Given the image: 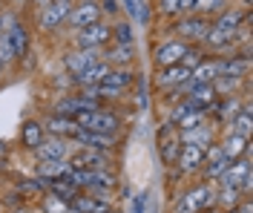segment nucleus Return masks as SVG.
<instances>
[{
  "mask_svg": "<svg viewBox=\"0 0 253 213\" xmlns=\"http://www.w3.org/2000/svg\"><path fill=\"white\" fill-rule=\"evenodd\" d=\"M242 3H245V9H251V3H253V0H242Z\"/></svg>",
  "mask_w": 253,
  "mask_h": 213,
  "instance_id": "obj_40",
  "label": "nucleus"
},
{
  "mask_svg": "<svg viewBox=\"0 0 253 213\" xmlns=\"http://www.w3.org/2000/svg\"><path fill=\"white\" fill-rule=\"evenodd\" d=\"M207 113L202 107H196L190 98H178L175 104L167 107V124H173L175 130H184V127H193L199 121H205Z\"/></svg>",
  "mask_w": 253,
  "mask_h": 213,
  "instance_id": "obj_8",
  "label": "nucleus"
},
{
  "mask_svg": "<svg viewBox=\"0 0 253 213\" xmlns=\"http://www.w3.org/2000/svg\"><path fill=\"white\" fill-rule=\"evenodd\" d=\"M69 167H89V170H112V150H95V147H72Z\"/></svg>",
  "mask_w": 253,
  "mask_h": 213,
  "instance_id": "obj_9",
  "label": "nucleus"
},
{
  "mask_svg": "<svg viewBox=\"0 0 253 213\" xmlns=\"http://www.w3.org/2000/svg\"><path fill=\"white\" fill-rule=\"evenodd\" d=\"M95 61H101V49H78V46H72V49L63 55V72L72 78V75H81L84 69H89Z\"/></svg>",
  "mask_w": 253,
  "mask_h": 213,
  "instance_id": "obj_14",
  "label": "nucleus"
},
{
  "mask_svg": "<svg viewBox=\"0 0 253 213\" xmlns=\"http://www.w3.org/2000/svg\"><path fill=\"white\" fill-rule=\"evenodd\" d=\"M245 199V193L239 187H216V208H236L239 202Z\"/></svg>",
  "mask_w": 253,
  "mask_h": 213,
  "instance_id": "obj_24",
  "label": "nucleus"
},
{
  "mask_svg": "<svg viewBox=\"0 0 253 213\" xmlns=\"http://www.w3.org/2000/svg\"><path fill=\"white\" fill-rule=\"evenodd\" d=\"M32 3H35V9H43V6H49V3H52V0H32Z\"/></svg>",
  "mask_w": 253,
  "mask_h": 213,
  "instance_id": "obj_39",
  "label": "nucleus"
},
{
  "mask_svg": "<svg viewBox=\"0 0 253 213\" xmlns=\"http://www.w3.org/2000/svg\"><path fill=\"white\" fill-rule=\"evenodd\" d=\"M156 12L161 17H170L173 20V17L181 15V3L178 0H156Z\"/></svg>",
  "mask_w": 253,
  "mask_h": 213,
  "instance_id": "obj_33",
  "label": "nucleus"
},
{
  "mask_svg": "<svg viewBox=\"0 0 253 213\" xmlns=\"http://www.w3.org/2000/svg\"><path fill=\"white\" fill-rule=\"evenodd\" d=\"M3 72H6V66H3V61H0V78H3Z\"/></svg>",
  "mask_w": 253,
  "mask_h": 213,
  "instance_id": "obj_41",
  "label": "nucleus"
},
{
  "mask_svg": "<svg viewBox=\"0 0 253 213\" xmlns=\"http://www.w3.org/2000/svg\"><path fill=\"white\" fill-rule=\"evenodd\" d=\"M112 43H121V46H132L135 43V35H132V23L129 20L112 23Z\"/></svg>",
  "mask_w": 253,
  "mask_h": 213,
  "instance_id": "obj_27",
  "label": "nucleus"
},
{
  "mask_svg": "<svg viewBox=\"0 0 253 213\" xmlns=\"http://www.w3.org/2000/svg\"><path fill=\"white\" fill-rule=\"evenodd\" d=\"M101 61L110 66H132L135 61V46H121V43H110L101 49Z\"/></svg>",
  "mask_w": 253,
  "mask_h": 213,
  "instance_id": "obj_22",
  "label": "nucleus"
},
{
  "mask_svg": "<svg viewBox=\"0 0 253 213\" xmlns=\"http://www.w3.org/2000/svg\"><path fill=\"white\" fill-rule=\"evenodd\" d=\"M69 173V162H38V176H46L49 181L61 179Z\"/></svg>",
  "mask_w": 253,
  "mask_h": 213,
  "instance_id": "obj_28",
  "label": "nucleus"
},
{
  "mask_svg": "<svg viewBox=\"0 0 253 213\" xmlns=\"http://www.w3.org/2000/svg\"><path fill=\"white\" fill-rule=\"evenodd\" d=\"M230 162H233V159H230V156H227V153H224L219 144H213V147L205 150V164H202L199 176H202L205 181H216L221 173L230 167Z\"/></svg>",
  "mask_w": 253,
  "mask_h": 213,
  "instance_id": "obj_13",
  "label": "nucleus"
},
{
  "mask_svg": "<svg viewBox=\"0 0 253 213\" xmlns=\"http://www.w3.org/2000/svg\"><path fill=\"white\" fill-rule=\"evenodd\" d=\"M207 58V52L202 49V46H199V43H190V49L184 52V58H181V64L187 66V69H196V66L202 64V61H205Z\"/></svg>",
  "mask_w": 253,
  "mask_h": 213,
  "instance_id": "obj_31",
  "label": "nucleus"
},
{
  "mask_svg": "<svg viewBox=\"0 0 253 213\" xmlns=\"http://www.w3.org/2000/svg\"><path fill=\"white\" fill-rule=\"evenodd\" d=\"M3 3H6V0H0V6H3Z\"/></svg>",
  "mask_w": 253,
  "mask_h": 213,
  "instance_id": "obj_43",
  "label": "nucleus"
},
{
  "mask_svg": "<svg viewBox=\"0 0 253 213\" xmlns=\"http://www.w3.org/2000/svg\"><path fill=\"white\" fill-rule=\"evenodd\" d=\"M121 6H124V12L129 15V20L138 23V0H121Z\"/></svg>",
  "mask_w": 253,
  "mask_h": 213,
  "instance_id": "obj_37",
  "label": "nucleus"
},
{
  "mask_svg": "<svg viewBox=\"0 0 253 213\" xmlns=\"http://www.w3.org/2000/svg\"><path fill=\"white\" fill-rule=\"evenodd\" d=\"M72 153V141L69 138H58V135H46L38 147L32 150V156L38 162H66Z\"/></svg>",
  "mask_w": 253,
  "mask_h": 213,
  "instance_id": "obj_11",
  "label": "nucleus"
},
{
  "mask_svg": "<svg viewBox=\"0 0 253 213\" xmlns=\"http://www.w3.org/2000/svg\"><path fill=\"white\" fill-rule=\"evenodd\" d=\"M101 6H98V0H75V6H72V12L66 17V29H84V26H89L95 20H101Z\"/></svg>",
  "mask_w": 253,
  "mask_h": 213,
  "instance_id": "obj_12",
  "label": "nucleus"
},
{
  "mask_svg": "<svg viewBox=\"0 0 253 213\" xmlns=\"http://www.w3.org/2000/svg\"><path fill=\"white\" fill-rule=\"evenodd\" d=\"M135 78H138V75H135V72H132V69H129V66H110V72H107V75H104V86H110V89H115V92H129V89H132V84H135Z\"/></svg>",
  "mask_w": 253,
  "mask_h": 213,
  "instance_id": "obj_19",
  "label": "nucleus"
},
{
  "mask_svg": "<svg viewBox=\"0 0 253 213\" xmlns=\"http://www.w3.org/2000/svg\"><path fill=\"white\" fill-rule=\"evenodd\" d=\"M213 205H216V181L199 179L196 184H190V187L175 193L170 213H202L207 208H213Z\"/></svg>",
  "mask_w": 253,
  "mask_h": 213,
  "instance_id": "obj_1",
  "label": "nucleus"
},
{
  "mask_svg": "<svg viewBox=\"0 0 253 213\" xmlns=\"http://www.w3.org/2000/svg\"><path fill=\"white\" fill-rule=\"evenodd\" d=\"M110 43H112V23L107 17L72 32V46H78V49H104Z\"/></svg>",
  "mask_w": 253,
  "mask_h": 213,
  "instance_id": "obj_4",
  "label": "nucleus"
},
{
  "mask_svg": "<svg viewBox=\"0 0 253 213\" xmlns=\"http://www.w3.org/2000/svg\"><path fill=\"white\" fill-rule=\"evenodd\" d=\"M158 147H161V162H164V167H173L175 159H178V150H181L178 138H175V135H170V138L158 141Z\"/></svg>",
  "mask_w": 253,
  "mask_h": 213,
  "instance_id": "obj_29",
  "label": "nucleus"
},
{
  "mask_svg": "<svg viewBox=\"0 0 253 213\" xmlns=\"http://www.w3.org/2000/svg\"><path fill=\"white\" fill-rule=\"evenodd\" d=\"M9 213H32V208H29V202H23V205H15Z\"/></svg>",
  "mask_w": 253,
  "mask_h": 213,
  "instance_id": "obj_38",
  "label": "nucleus"
},
{
  "mask_svg": "<svg viewBox=\"0 0 253 213\" xmlns=\"http://www.w3.org/2000/svg\"><path fill=\"white\" fill-rule=\"evenodd\" d=\"M216 58V72L227 78H251V58L242 55H213Z\"/></svg>",
  "mask_w": 253,
  "mask_h": 213,
  "instance_id": "obj_17",
  "label": "nucleus"
},
{
  "mask_svg": "<svg viewBox=\"0 0 253 213\" xmlns=\"http://www.w3.org/2000/svg\"><path fill=\"white\" fill-rule=\"evenodd\" d=\"M233 0H196V12L205 17H216L219 12H224Z\"/></svg>",
  "mask_w": 253,
  "mask_h": 213,
  "instance_id": "obj_30",
  "label": "nucleus"
},
{
  "mask_svg": "<svg viewBox=\"0 0 253 213\" xmlns=\"http://www.w3.org/2000/svg\"><path fill=\"white\" fill-rule=\"evenodd\" d=\"M219 127L213 124V121H199V124H193V127H184V130H175V138H178V144H196V147H213L216 141H219Z\"/></svg>",
  "mask_w": 253,
  "mask_h": 213,
  "instance_id": "obj_7",
  "label": "nucleus"
},
{
  "mask_svg": "<svg viewBox=\"0 0 253 213\" xmlns=\"http://www.w3.org/2000/svg\"><path fill=\"white\" fill-rule=\"evenodd\" d=\"M98 6H101V15L118 17V0H98Z\"/></svg>",
  "mask_w": 253,
  "mask_h": 213,
  "instance_id": "obj_36",
  "label": "nucleus"
},
{
  "mask_svg": "<svg viewBox=\"0 0 253 213\" xmlns=\"http://www.w3.org/2000/svg\"><path fill=\"white\" fill-rule=\"evenodd\" d=\"M78 127L84 130H98V132H121L124 130V115L112 107H95V110H84L75 115Z\"/></svg>",
  "mask_w": 253,
  "mask_h": 213,
  "instance_id": "obj_2",
  "label": "nucleus"
},
{
  "mask_svg": "<svg viewBox=\"0 0 253 213\" xmlns=\"http://www.w3.org/2000/svg\"><path fill=\"white\" fill-rule=\"evenodd\" d=\"M43 138H46L43 121H41V118H26V121H23V127H20V138H17V141H20V147L32 153V150L38 147Z\"/></svg>",
  "mask_w": 253,
  "mask_h": 213,
  "instance_id": "obj_21",
  "label": "nucleus"
},
{
  "mask_svg": "<svg viewBox=\"0 0 253 213\" xmlns=\"http://www.w3.org/2000/svg\"><path fill=\"white\" fill-rule=\"evenodd\" d=\"M216 75H219V72H216V58H213V55H207L205 61L193 69V75H190V78H193V81H202V84H213Z\"/></svg>",
  "mask_w": 253,
  "mask_h": 213,
  "instance_id": "obj_25",
  "label": "nucleus"
},
{
  "mask_svg": "<svg viewBox=\"0 0 253 213\" xmlns=\"http://www.w3.org/2000/svg\"><path fill=\"white\" fill-rule=\"evenodd\" d=\"M0 32H3V26H0Z\"/></svg>",
  "mask_w": 253,
  "mask_h": 213,
  "instance_id": "obj_44",
  "label": "nucleus"
},
{
  "mask_svg": "<svg viewBox=\"0 0 253 213\" xmlns=\"http://www.w3.org/2000/svg\"><path fill=\"white\" fill-rule=\"evenodd\" d=\"M190 75H193V69H187L184 64L161 66V69H156V75H153V86H156V92H161V89H173V86L187 81Z\"/></svg>",
  "mask_w": 253,
  "mask_h": 213,
  "instance_id": "obj_16",
  "label": "nucleus"
},
{
  "mask_svg": "<svg viewBox=\"0 0 253 213\" xmlns=\"http://www.w3.org/2000/svg\"><path fill=\"white\" fill-rule=\"evenodd\" d=\"M49 193L61 196L63 202H72V199L81 193V187H75L69 179H52V181H49Z\"/></svg>",
  "mask_w": 253,
  "mask_h": 213,
  "instance_id": "obj_26",
  "label": "nucleus"
},
{
  "mask_svg": "<svg viewBox=\"0 0 253 213\" xmlns=\"http://www.w3.org/2000/svg\"><path fill=\"white\" fill-rule=\"evenodd\" d=\"M202 164H205V150L196 147V144H181L178 150V159H175V170L190 179V176H199V170H202Z\"/></svg>",
  "mask_w": 253,
  "mask_h": 213,
  "instance_id": "obj_15",
  "label": "nucleus"
},
{
  "mask_svg": "<svg viewBox=\"0 0 253 213\" xmlns=\"http://www.w3.org/2000/svg\"><path fill=\"white\" fill-rule=\"evenodd\" d=\"M69 211V202H63L61 196H55V193H43V213H66Z\"/></svg>",
  "mask_w": 253,
  "mask_h": 213,
  "instance_id": "obj_32",
  "label": "nucleus"
},
{
  "mask_svg": "<svg viewBox=\"0 0 253 213\" xmlns=\"http://www.w3.org/2000/svg\"><path fill=\"white\" fill-rule=\"evenodd\" d=\"M210 20H213V17H205V15H199V12H187V15L173 17L167 35H175V38H181V41H187V43H202V38H205L207 29H210Z\"/></svg>",
  "mask_w": 253,
  "mask_h": 213,
  "instance_id": "obj_3",
  "label": "nucleus"
},
{
  "mask_svg": "<svg viewBox=\"0 0 253 213\" xmlns=\"http://www.w3.org/2000/svg\"><path fill=\"white\" fill-rule=\"evenodd\" d=\"M107 72H110V64H107V61H95V64L89 66V69H84L81 75H72V78L66 75V78H69V84H72V86H78V89H81V86H92V84H101Z\"/></svg>",
  "mask_w": 253,
  "mask_h": 213,
  "instance_id": "obj_23",
  "label": "nucleus"
},
{
  "mask_svg": "<svg viewBox=\"0 0 253 213\" xmlns=\"http://www.w3.org/2000/svg\"><path fill=\"white\" fill-rule=\"evenodd\" d=\"M147 202H150L147 190H141L138 196H132V213H147Z\"/></svg>",
  "mask_w": 253,
  "mask_h": 213,
  "instance_id": "obj_35",
  "label": "nucleus"
},
{
  "mask_svg": "<svg viewBox=\"0 0 253 213\" xmlns=\"http://www.w3.org/2000/svg\"><path fill=\"white\" fill-rule=\"evenodd\" d=\"M230 159H239V156H245V153H251V138H245V135H239V132H233V130H224L219 132V141H216Z\"/></svg>",
  "mask_w": 253,
  "mask_h": 213,
  "instance_id": "obj_20",
  "label": "nucleus"
},
{
  "mask_svg": "<svg viewBox=\"0 0 253 213\" xmlns=\"http://www.w3.org/2000/svg\"><path fill=\"white\" fill-rule=\"evenodd\" d=\"M3 211H6V208H3V202H0V213H3Z\"/></svg>",
  "mask_w": 253,
  "mask_h": 213,
  "instance_id": "obj_42",
  "label": "nucleus"
},
{
  "mask_svg": "<svg viewBox=\"0 0 253 213\" xmlns=\"http://www.w3.org/2000/svg\"><path fill=\"white\" fill-rule=\"evenodd\" d=\"M72 3H75V0H72Z\"/></svg>",
  "mask_w": 253,
  "mask_h": 213,
  "instance_id": "obj_45",
  "label": "nucleus"
},
{
  "mask_svg": "<svg viewBox=\"0 0 253 213\" xmlns=\"http://www.w3.org/2000/svg\"><path fill=\"white\" fill-rule=\"evenodd\" d=\"M0 61H3V66L9 69V66L15 64V52H12V43H9V38L0 32Z\"/></svg>",
  "mask_w": 253,
  "mask_h": 213,
  "instance_id": "obj_34",
  "label": "nucleus"
},
{
  "mask_svg": "<svg viewBox=\"0 0 253 213\" xmlns=\"http://www.w3.org/2000/svg\"><path fill=\"white\" fill-rule=\"evenodd\" d=\"M72 0H52L49 6L38 9V29L41 32H58V29H66V17L72 12Z\"/></svg>",
  "mask_w": 253,
  "mask_h": 213,
  "instance_id": "obj_6",
  "label": "nucleus"
},
{
  "mask_svg": "<svg viewBox=\"0 0 253 213\" xmlns=\"http://www.w3.org/2000/svg\"><path fill=\"white\" fill-rule=\"evenodd\" d=\"M43 130H46V135L72 138V135H75L81 127H78V121H75V118H69V115H55V113H49L46 118H43Z\"/></svg>",
  "mask_w": 253,
  "mask_h": 213,
  "instance_id": "obj_18",
  "label": "nucleus"
},
{
  "mask_svg": "<svg viewBox=\"0 0 253 213\" xmlns=\"http://www.w3.org/2000/svg\"><path fill=\"white\" fill-rule=\"evenodd\" d=\"M187 49H190L187 41H181V38H175V35H164L156 46H153V66L161 69V66L181 64V58H184Z\"/></svg>",
  "mask_w": 253,
  "mask_h": 213,
  "instance_id": "obj_5",
  "label": "nucleus"
},
{
  "mask_svg": "<svg viewBox=\"0 0 253 213\" xmlns=\"http://www.w3.org/2000/svg\"><path fill=\"white\" fill-rule=\"evenodd\" d=\"M72 147H95V150H115L121 144V132H98V130H84L81 127L72 138Z\"/></svg>",
  "mask_w": 253,
  "mask_h": 213,
  "instance_id": "obj_10",
  "label": "nucleus"
}]
</instances>
